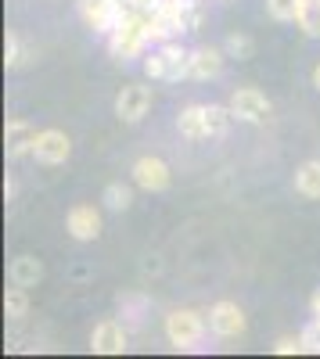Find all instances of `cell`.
Here are the masks:
<instances>
[{
	"label": "cell",
	"instance_id": "cell-1",
	"mask_svg": "<svg viewBox=\"0 0 320 359\" xmlns=\"http://www.w3.org/2000/svg\"><path fill=\"white\" fill-rule=\"evenodd\" d=\"M230 118H234V111L220 104H187L177 115V130L187 140H209V137L220 140L230 130Z\"/></svg>",
	"mask_w": 320,
	"mask_h": 359
},
{
	"label": "cell",
	"instance_id": "cell-2",
	"mask_svg": "<svg viewBox=\"0 0 320 359\" xmlns=\"http://www.w3.org/2000/svg\"><path fill=\"white\" fill-rule=\"evenodd\" d=\"M148 11H133L126 8L115 22V29L108 33V50L112 57H119V62H130V57H140L148 50Z\"/></svg>",
	"mask_w": 320,
	"mask_h": 359
},
{
	"label": "cell",
	"instance_id": "cell-3",
	"mask_svg": "<svg viewBox=\"0 0 320 359\" xmlns=\"http://www.w3.org/2000/svg\"><path fill=\"white\" fill-rule=\"evenodd\" d=\"M187 57H191V50H184L177 40L155 43L148 50V57H144V76H148V79H162V83L187 79Z\"/></svg>",
	"mask_w": 320,
	"mask_h": 359
},
{
	"label": "cell",
	"instance_id": "cell-4",
	"mask_svg": "<svg viewBox=\"0 0 320 359\" xmlns=\"http://www.w3.org/2000/svg\"><path fill=\"white\" fill-rule=\"evenodd\" d=\"M206 327L209 320L194 313V309H173L166 316V338L173 348H194L201 338H206Z\"/></svg>",
	"mask_w": 320,
	"mask_h": 359
},
{
	"label": "cell",
	"instance_id": "cell-5",
	"mask_svg": "<svg viewBox=\"0 0 320 359\" xmlns=\"http://www.w3.org/2000/svg\"><path fill=\"white\" fill-rule=\"evenodd\" d=\"M227 108L234 111V118H241V123H267L274 104L270 97L263 94V90H255V86H238L234 94H230Z\"/></svg>",
	"mask_w": 320,
	"mask_h": 359
},
{
	"label": "cell",
	"instance_id": "cell-6",
	"mask_svg": "<svg viewBox=\"0 0 320 359\" xmlns=\"http://www.w3.org/2000/svg\"><path fill=\"white\" fill-rule=\"evenodd\" d=\"M152 111V86L144 83H126L119 94H115V115L123 118V123H140L144 115Z\"/></svg>",
	"mask_w": 320,
	"mask_h": 359
},
{
	"label": "cell",
	"instance_id": "cell-7",
	"mask_svg": "<svg viewBox=\"0 0 320 359\" xmlns=\"http://www.w3.org/2000/svg\"><path fill=\"white\" fill-rule=\"evenodd\" d=\"M133 184L140 191H148V194H159V191H166L173 184V172H169V165L159 155H140L133 162Z\"/></svg>",
	"mask_w": 320,
	"mask_h": 359
},
{
	"label": "cell",
	"instance_id": "cell-8",
	"mask_svg": "<svg viewBox=\"0 0 320 359\" xmlns=\"http://www.w3.org/2000/svg\"><path fill=\"white\" fill-rule=\"evenodd\" d=\"M72 155V140L62 130H40L33 140V158L44 165H62Z\"/></svg>",
	"mask_w": 320,
	"mask_h": 359
},
{
	"label": "cell",
	"instance_id": "cell-9",
	"mask_svg": "<svg viewBox=\"0 0 320 359\" xmlns=\"http://www.w3.org/2000/svg\"><path fill=\"white\" fill-rule=\"evenodd\" d=\"M245 327H248V320H245L238 302H216L209 309V331L216 338H241Z\"/></svg>",
	"mask_w": 320,
	"mask_h": 359
},
{
	"label": "cell",
	"instance_id": "cell-10",
	"mask_svg": "<svg viewBox=\"0 0 320 359\" xmlns=\"http://www.w3.org/2000/svg\"><path fill=\"white\" fill-rule=\"evenodd\" d=\"M65 230L72 233V241H98L101 233V212L94 205H72L69 216H65Z\"/></svg>",
	"mask_w": 320,
	"mask_h": 359
},
{
	"label": "cell",
	"instance_id": "cell-11",
	"mask_svg": "<svg viewBox=\"0 0 320 359\" xmlns=\"http://www.w3.org/2000/svg\"><path fill=\"white\" fill-rule=\"evenodd\" d=\"M91 348L98 355H119L126 352V323L119 320H101L91 334Z\"/></svg>",
	"mask_w": 320,
	"mask_h": 359
},
{
	"label": "cell",
	"instance_id": "cell-12",
	"mask_svg": "<svg viewBox=\"0 0 320 359\" xmlns=\"http://www.w3.org/2000/svg\"><path fill=\"white\" fill-rule=\"evenodd\" d=\"M223 57L227 50L220 47H194L187 57V79H216L223 72Z\"/></svg>",
	"mask_w": 320,
	"mask_h": 359
},
{
	"label": "cell",
	"instance_id": "cell-13",
	"mask_svg": "<svg viewBox=\"0 0 320 359\" xmlns=\"http://www.w3.org/2000/svg\"><path fill=\"white\" fill-rule=\"evenodd\" d=\"M40 130H33V123L25 118H8L4 126V147H8V158H22V155H33V140Z\"/></svg>",
	"mask_w": 320,
	"mask_h": 359
},
{
	"label": "cell",
	"instance_id": "cell-14",
	"mask_svg": "<svg viewBox=\"0 0 320 359\" xmlns=\"http://www.w3.org/2000/svg\"><path fill=\"white\" fill-rule=\"evenodd\" d=\"M40 277H44V262H40L36 255H18V259H11V266H8V280L18 284V287H36Z\"/></svg>",
	"mask_w": 320,
	"mask_h": 359
},
{
	"label": "cell",
	"instance_id": "cell-15",
	"mask_svg": "<svg viewBox=\"0 0 320 359\" xmlns=\"http://www.w3.org/2000/svg\"><path fill=\"white\" fill-rule=\"evenodd\" d=\"M295 191L309 201L320 198V158H309L295 169Z\"/></svg>",
	"mask_w": 320,
	"mask_h": 359
},
{
	"label": "cell",
	"instance_id": "cell-16",
	"mask_svg": "<svg viewBox=\"0 0 320 359\" xmlns=\"http://www.w3.org/2000/svg\"><path fill=\"white\" fill-rule=\"evenodd\" d=\"M309 40H320V0H302V11L295 22Z\"/></svg>",
	"mask_w": 320,
	"mask_h": 359
},
{
	"label": "cell",
	"instance_id": "cell-17",
	"mask_svg": "<svg viewBox=\"0 0 320 359\" xmlns=\"http://www.w3.org/2000/svg\"><path fill=\"white\" fill-rule=\"evenodd\" d=\"M29 287H18V284H11L8 287V294H4V313L11 316V320H22V316H29V294H25Z\"/></svg>",
	"mask_w": 320,
	"mask_h": 359
},
{
	"label": "cell",
	"instance_id": "cell-18",
	"mask_svg": "<svg viewBox=\"0 0 320 359\" xmlns=\"http://www.w3.org/2000/svg\"><path fill=\"white\" fill-rule=\"evenodd\" d=\"M302 0H267V15L274 22H299Z\"/></svg>",
	"mask_w": 320,
	"mask_h": 359
},
{
	"label": "cell",
	"instance_id": "cell-19",
	"mask_svg": "<svg viewBox=\"0 0 320 359\" xmlns=\"http://www.w3.org/2000/svg\"><path fill=\"white\" fill-rule=\"evenodd\" d=\"M223 50H227V57H238V62H248L252 50H255V43H252L245 33H230V36H227V43H223Z\"/></svg>",
	"mask_w": 320,
	"mask_h": 359
},
{
	"label": "cell",
	"instance_id": "cell-20",
	"mask_svg": "<svg viewBox=\"0 0 320 359\" xmlns=\"http://www.w3.org/2000/svg\"><path fill=\"white\" fill-rule=\"evenodd\" d=\"M130 198H133V194H130L126 184H108L101 201H105V208H112V212H123V208L130 205Z\"/></svg>",
	"mask_w": 320,
	"mask_h": 359
},
{
	"label": "cell",
	"instance_id": "cell-21",
	"mask_svg": "<svg viewBox=\"0 0 320 359\" xmlns=\"http://www.w3.org/2000/svg\"><path fill=\"white\" fill-rule=\"evenodd\" d=\"M25 62V50H22V40L15 33H8V43H4V65L8 69H18Z\"/></svg>",
	"mask_w": 320,
	"mask_h": 359
},
{
	"label": "cell",
	"instance_id": "cell-22",
	"mask_svg": "<svg viewBox=\"0 0 320 359\" xmlns=\"http://www.w3.org/2000/svg\"><path fill=\"white\" fill-rule=\"evenodd\" d=\"M119 309H130V320L140 323V320H144V309H148V302H144L140 294H119Z\"/></svg>",
	"mask_w": 320,
	"mask_h": 359
},
{
	"label": "cell",
	"instance_id": "cell-23",
	"mask_svg": "<svg viewBox=\"0 0 320 359\" xmlns=\"http://www.w3.org/2000/svg\"><path fill=\"white\" fill-rule=\"evenodd\" d=\"M299 352H306L302 334H299V338H277V341H274V355H299Z\"/></svg>",
	"mask_w": 320,
	"mask_h": 359
},
{
	"label": "cell",
	"instance_id": "cell-24",
	"mask_svg": "<svg viewBox=\"0 0 320 359\" xmlns=\"http://www.w3.org/2000/svg\"><path fill=\"white\" fill-rule=\"evenodd\" d=\"M309 309H313V316H320V291H313V298H309Z\"/></svg>",
	"mask_w": 320,
	"mask_h": 359
},
{
	"label": "cell",
	"instance_id": "cell-25",
	"mask_svg": "<svg viewBox=\"0 0 320 359\" xmlns=\"http://www.w3.org/2000/svg\"><path fill=\"white\" fill-rule=\"evenodd\" d=\"M313 86L320 90V62H316V69H313Z\"/></svg>",
	"mask_w": 320,
	"mask_h": 359
}]
</instances>
